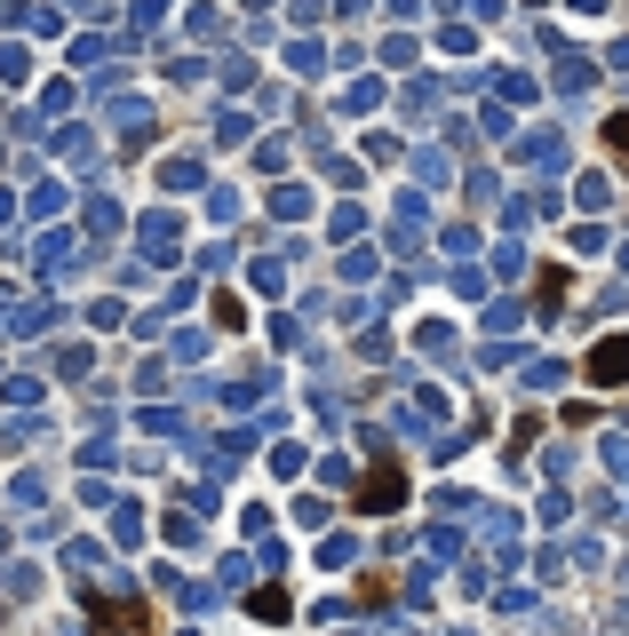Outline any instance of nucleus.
<instances>
[{
  "instance_id": "f257e3e1",
  "label": "nucleus",
  "mask_w": 629,
  "mask_h": 636,
  "mask_svg": "<svg viewBox=\"0 0 629 636\" xmlns=\"http://www.w3.org/2000/svg\"><path fill=\"white\" fill-rule=\"evenodd\" d=\"M399 501H407V470H399V461H375V470H367V486H358V510H399Z\"/></svg>"
},
{
  "instance_id": "f03ea898",
  "label": "nucleus",
  "mask_w": 629,
  "mask_h": 636,
  "mask_svg": "<svg viewBox=\"0 0 629 636\" xmlns=\"http://www.w3.org/2000/svg\"><path fill=\"white\" fill-rule=\"evenodd\" d=\"M598 390H614V382H629V334H606L598 350H589V366H582Z\"/></svg>"
},
{
  "instance_id": "7ed1b4c3",
  "label": "nucleus",
  "mask_w": 629,
  "mask_h": 636,
  "mask_svg": "<svg viewBox=\"0 0 629 636\" xmlns=\"http://www.w3.org/2000/svg\"><path fill=\"white\" fill-rule=\"evenodd\" d=\"M96 621H104V628H136V636L152 628V613L136 605V596H128V605H120V596H96Z\"/></svg>"
},
{
  "instance_id": "20e7f679",
  "label": "nucleus",
  "mask_w": 629,
  "mask_h": 636,
  "mask_svg": "<svg viewBox=\"0 0 629 636\" xmlns=\"http://www.w3.org/2000/svg\"><path fill=\"white\" fill-rule=\"evenodd\" d=\"M606 144H614V152H621V159H629V112H621V120H614V127H606Z\"/></svg>"
}]
</instances>
